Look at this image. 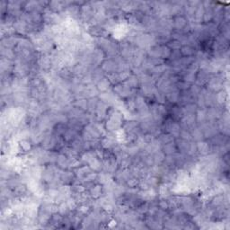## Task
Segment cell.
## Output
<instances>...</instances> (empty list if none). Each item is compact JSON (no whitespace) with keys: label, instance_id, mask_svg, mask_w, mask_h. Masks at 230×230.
Segmentation results:
<instances>
[{"label":"cell","instance_id":"1","mask_svg":"<svg viewBox=\"0 0 230 230\" xmlns=\"http://www.w3.org/2000/svg\"><path fill=\"white\" fill-rule=\"evenodd\" d=\"M181 53L184 56H191L194 53V49H192L191 46H184L181 48Z\"/></svg>","mask_w":230,"mask_h":230}]
</instances>
